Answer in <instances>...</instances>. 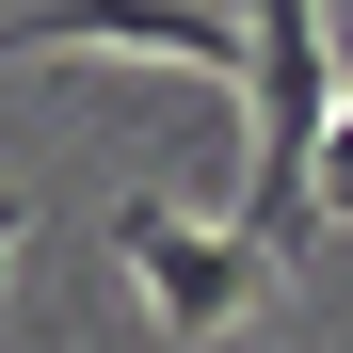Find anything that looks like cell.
Wrapping results in <instances>:
<instances>
[{
    "mask_svg": "<svg viewBox=\"0 0 353 353\" xmlns=\"http://www.w3.org/2000/svg\"><path fill=\"white\" fill-rule=\"evenodd\" d=\"M337 17L321 0H241V241L257 257H289V241H321V209H305V161H321V129H337Z\"/></svg>",
    "mask_w": 353,
    "mask_h": 353,
    "instance_id": "obj_1",
    "label": "cell"
},
{
    "mask_svg": "<svg viewBox=\"0 0 353 353\" xmlns=\"http://www.w3.org/2000/svg\"><path fill=\"white\" fill-rule=\"evenodd\" d=\"M112 257L145 273V305H161V337H176V353H225V321L273 289V257L241 241V225H193L176 193H129V209H112Z\"/></svg>",
    "mask_w": 353,
    "mask_h": 353,
    "instance_id": "obj_2",
    "label": "cell"
},
{
    "mask_svg": "<svg viewBox=\"0 0 353 353\" xmlns=\"http://www.w3.org/2000/svg\"><path fill=\"white\" fill-rule=\"evenodd\" d=\"M17 48H145V65H193V81L241 97V0H17L0 65Z\"/></svg>",
    "mask_w": 353,
    "mask_h": 353,
    "instance_id": "obj_3",
    "label": "cell"
},
{
    "mask_svg": "<svg viewBox=\"0 0 353 353\" xmlns=\"http://www.w3.org/2000/svg\"><path fill=\"white\" fill-rule=\"evenodd\" d=\"M305 209L353 225V97H337V129H321V161H305Z\"/></svg>",
    "mask_w": 353,
    "mask_h": 353,
    "instance_id": "obj_4",
    "label": "cell"
},
{
    "mask_svg": "<svg viewBox=\"0 0 353 353\" xmlns=\"http://www.w3.org/2000/svg\"><path fill=\"white\" fill-rule=\"evenodd\" d=\"M0 241H17V193H0Z\"/></svg>",
    "mask_w": 353,
    "mask_h": 353,
    "instance_id": "obj_5",
    "label": "cell"
}]
</instances>
